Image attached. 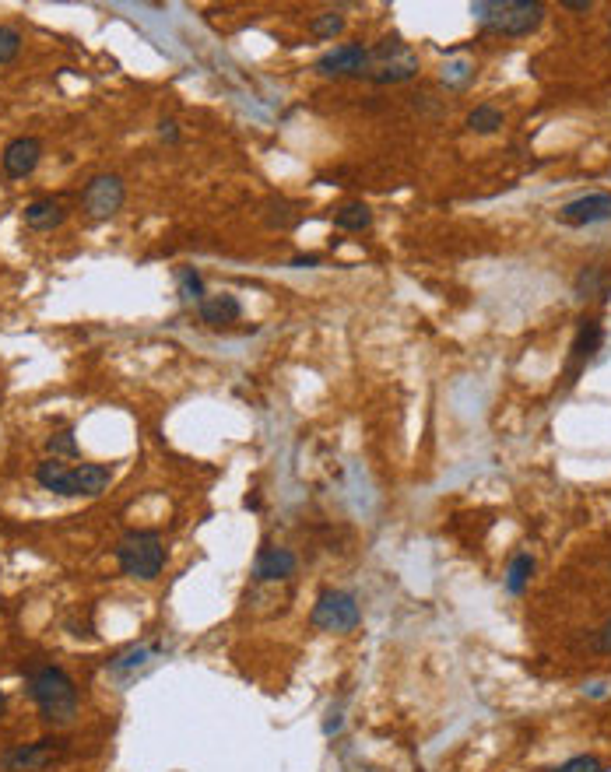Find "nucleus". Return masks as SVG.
Returning <instances> with one entry per match:
<instances>
[{
  "mask_svg": "<svg viewBox=\"0 0 611 772\" xmlns=\"http://www.w3.org/2000/svg\"><path fill=\"white\" fill-rule=\"evenodd\" d=\"M176 285H180V299L183 302H197V306L204 302V278H201V271H194V267H180V274H176Z\"/></svg>",
  "mask_w": 611,
  "mask_h": 772,
  "instance_id": "nucleus-22",
  "label": "nucleus"
},
{
  "mask_svg": "<svg viewBox=\"0 0 611 772\" xmlns=\"http://www.w3.org/2000/svg\"><path fill=\"white\" fill-rule=\"evenodd\" d=\"M604 344V327L601 320H594V316H583L580 327H576V337H573V348H569V372L583 369V365L590 362V358L601 351Z\"/></svg>",
  "mask_w": 611,
  "mask_h": 772,
  "instance_id": "nucleus-13",
  "label": "nucleus"
},
{
  "mask_svg": "<svg viewBox=\"0 0 611 772\" xmlns=\"http://www.w3.org/2000/svg\"><path fill=\"white\" fill-rule=\"evenodd\" d=\"M471 78H475V67H471L468 60H453V64L443 67V81L450 88H464Z\"/></svg>",
  "mask_w": 611,
  "mask_h": 772,
  "instance_id": "nucleus-24",
  "label": "nucleus"
},
{
  "mask_svg": "<svg viewBox=\"0 0 611 772\" xmlns=\"http://www.w3.org/2000/svg\"><path fill=\"white\" fill-rule=\"evenodd\" d=\"M310 622L320 632H352L362 622V608L348 590H324L310 611Z\"/></svg>",
  "mask_w": 611,
  "mask_h": 772,
  "instance_id": "nucleus-6",
  "label": "nucleus"
},
{
  "mask_svg": "<svg viewBox=\"0 0 611 772\" xmlns=\"http://www.w3.org/2000/svg\"><path fill=\"white\" fill-rule=\"evenodd\" d=\"M67 755V741L64 737H43V741H32L25 748H11L0 755V769L8 772H32V769H46L57 758Z\"/></svg>",
  "mask_w": 611,
  "mask_h": 772,
  "instance_id": "nucleus-8",
  "label": "nucleus"
},
{
  "mask_svg": "<svg viewBox=\"0 0 611 772\" xmlns=\"http://www.w3.org/2000/svg\"><path fill=\"white\" fill-rule=\"evenodd\" d=\"M531 576H534V558L531 555H517L510 562V572H506V590L520 597L527 590V583H531Z\"/></svg>",
  "mask_w": 611,
  "mask_h": 772,
  "instance_id": "nucleus-20",
  "label": "nucleus"
},
{
  "mask_svg": "<svg viewBox=\"0 0 611 772\" xmlns=\"http://www.w3.org/2000/svg\"><path fill=\"white\" fill-rule=\"evenodd\" d=\"M46 450L53 453V460L60 457H78V439H74V432H53L50 439H46Z\"/></svg>",
  "mask_w": 611,
  "mask_h": 772,
  "instance_id": "nucleus-23",
  "label": "nucleus"
},
{
  "mask_svg": "<svg viewBox=\"0 0 611 772\" xmlns=\"http://www.w3.org/2000/svg\"><path fill=\"white\" fill-rule=\"evenodd\" d=\"M39 158H43V141H39V137H15V141L4 148V155H0V165H4V176L25 179L36 172Z\"/></svg>",
  "mask_w": 611,
  "mask_h": 772,
  "instance_id": "nucleus-11",
  "label": "nucleus"
},
{
  "mask_svg": "<svg viewBox=\"0 0 611 772\" xmlns=\"http://www.w3.org/2000/svg\"><path fill=\"white\" fill-rule=\"evenodd\" d=\"M597 650H601V653H611V618L601 625V632H597Z\"/></svg>",
  "mask_w": 611,
  "mask_h": 772,
  "instance_id": "nucleus-28",
  "label": "nucleus"
},
{
  "mask_svg": "<svg viewBox=\"0 0 611 772\" xmlns=\"http://www.w3.org/2000/svg\"><path fill=\"white\" fill-rule=\"evenodd\" d=\"M201 320L208 323V327H229V323H236L239 316H243V306H239L236 295L222 292V295H204L201 306Z\"/></svg>",
  "mask_w": 611,
  "mask_h": 772,
  "instance_id": "nucleus-14",
  "label": "nucleus"
},
{
  "mask_svg": "<svg viewBox=\"0 0 611 772\" xmlns=\"http://www.w3.org/2000/svg\"><path fill=\"white\" fill-rule=\"evenodd\" d=\"M25 688H29V699L36 702L39 720L46 727H67L78 716V685L74 678L57 664H43L36 671H29L25 678Z\"/></svg>",
  "mask_w": 611,
  "mask_h": 772,
  "instance_id": "nucleus-1",
  "label": "nucleus"
},
{
  "mask_svg": "<svg viewBox=\"0 0 611 772\" xmlns=\"http://www.w3.org/2000/svg\"><path fill=\"white\" fill-rule=\"evenodd\" d=\"M334 225H338L341 232H366L369 225H373V211H369L362 201H352V204H345V208H338Z\"/></svg>",
  "mask_w": 611,
  "mask_h": 772,
  "instance_id": "nucleus-17",
  "label": "nucleus"
},
{
  "mask_svg": "<svg viewBox=\"0 0 611 772\" xmlns=\"http://www.w3.org/2000/svg\"><path fill=\"white\" fill-rule=\"evenodd\" d=\"M120 572L130 579H155L166 565V544L159 530H127L116 544Z\"/></svg>",
  "mask_w": 611,
  "mask_h": 772,
  "instance_id": "nucleus-4",
  "label": "nucleus"
},
{
  "mask_svg": "<svg viewBox=\"0 0 611 772\" xmlns=\"http://www.w3.org/2000/svg\"><path fill=\"white\" fill-rule=\"evenodd\" d=\"M611 218V193H583L576 201L562 204L559 208V222L566 225H597V222H608Z\"/></svg>",
  "mask_w": 611,
  "mask_h": 772,
  "instance_id": "nucleus-10",
  "label": "nucleus"
},
{
  "mask_svg": "<svg viewBox=\"0 0 611 772\" xmlns=\"http://www.w3.org/2000/svg\"><path fill=\"white\" fill-rule=\"evenodd\" d=\"M155 653H159L155 646H130V650H123L120 657L109 660V671H113V674H130V671H137V667L148 664Z\"/></svg>",
  "mask_w": 611,
  "mask_h": 772,
  "instance_id": "nucleus-18",
  "label": "nucleus"
},
{
  "mask_svg": "<svg viewBox=\"0 0 611 772\" xmlns=\"http://www.w3.org/2000/svg\"><path fill=\"white\" fill-rule=\"evenodd\" d=\"M471 15L496 36H531L545 22V4L538 0H478Z\"/></svg>",
  "mask_w": 611,
  "mask_h": 772,
  "instance_id": "nucleus-3",
  "label": "nucleus"
},
{
  "mask_svg": "<svg viewBox=\"0 0 611 772\" xmlns=\"http://www.w3.org/2000/svg\"><path fill=\"white\" fill-rule=\"evenodd\" d=\"M341 32H345V15H341V11H324V15H317L310 22V36L320 39V43L341 36Z\"/></svg>",
  "mask_w": 611,
  "mask_h": 772,
  "instance_id": "nucleus-21",
  "label": "nucleus"
},
{
  "mask_svg": "<svg viewBox=\"0 0 611 772\" xmlns=\"http://www.w3.org/2000/svg\"><path fill=\"white\" fill-rule=\"evenodd\" d=\"M159 134H162V141H169V144L180 141V127H176V120H162L159 123Z\"/></svg>",
  "mask_w": 611,
  "mask_h": 772,
  "instance_id": "nucleus-27",
  "label": "nucleus"
},
{
  "mask_svg": "<svg viewBox=\"0 0 611 772\" xmlns=\"http://www.w3.org/2000/svg\"><path fill=\"white\" fill-rule=\"evenodd\" d=\"M569 11H590V0H566Z\"/></svg>",
  "mask_w": 611,
  "mask_h": 772,
  "instance_id": "nucleus-30",
  "label": "nucleus"
},
{
  "mask_svg": "<svg viewBox=\"0 0 611 772\" xmlns=\"http://www.w3.org/2000/svg\"><path fill=\"white\" fill-rule=\"evenodd\" d=\"M506 123V116H503V109H496V106H475L471 109V116H468V127L475 130V134H496L499 127Z\"/></svg>",
  "mask_w": 611,
  "mask_h": 772,
  "instance_id": "nucleus-19",
  "label": "nucleus"
},
{
  "mask_svg": "<svg viewBox=\"0 0 611 772\" xmlns=\"http://www.w3.org/2000/svg\"><path fill=\"white\" fill-rule=\"evenodd\" d=\"M18 50H22V32L0 25V64H11L18 57Z\"/></svg>",
  "mask_w": 611,
  "mask_h": 772,
  "instance_id": "nucleus-25",
  "label": "nucleus"
},
{
  "mask_svg": "<svg viewBox=\"0 0 611 772\" xmlns=\"http://www.w3.org/2000/svg\"><path fill=\"white\" fill-rule=\"evenodd\" d=\"M317 264H320L317 253H310V257H295V260H292V267H317Z\"/></svg>",
  "mask_w": 611,
  "mask_h": 772,
  "instance_id": "nucleus-29",
  "label": "nucleus"
},
{
  "mask_svg": "<svg viewBox=\"0 0 611 772\" xmlns=\"http://www.w3.org/2000/svg\"><path fill=\"white\" fill-rule=\"evenodd\" d=\"M4 709H8V695H4V688H0V716H4Z\"/></svg>",
  "mask_w": 611,
  "mask_h": 772,
  "instance_id": "nucleus-31",
  "label": "nucleus"
},
{
  "mask_svg": "<svg viewBox=\"0 0 611 772\" xmlns=\"http://www.w3.org/2000/svg\"><path fill=\"white\" fill-rule=\"evenodd\" d=\"M418 74V53L401 39H383L376 50H369V78L376 85H401Z\"/></svg>",
  "mask_w": 611,
  "mask_h": 772,
  "instance_id": "nucleus-5",
  "label": "nucleus"
},
{
  "mask_svg": "<svg viewBox=\"0 0 611 772\" xmlns=\"http://www.w3.org/2000/svg\"><path fill=\"white\" fill-rule=\"evenodd\" d=\"M299 569V558L288 548H264L253 562V579L257 583H281V579H292Z\"/></svg>",
  "mask_w": 611,
  "mask_h": 772,
  "instance_id": "nucleus-12",
  "label": "nucleus"
},
{
  "mask_svg": "<svg viewBox=\"0 0 611 772\" xmlns=\"http://www.w3.org/2000/svg\"><path fill=\"white\" fill-rule=\"evenodd\" d=\"M611 292V274L604 267H583L580 278H576V299H594V295H608Z\"/></svg>",
  "mask_w": 611,
  "mask_h": 772,
  "instance_id": "nucleus-16",
  "label": "nucleus"
},
{
  "mask_svg": "<svg viewBox=\"0 0 611 772\" xmlns=\"http://www.w3.org/2000/svg\"><path fill=\"white\" fill-rule=\"evenodd\" d=\"M317 71L327 78H362V74H369V50L362 43L338 46L317 60Z\"/></svg>",
  "mask_w": 611,
  "mask_h": 772,
  "instance_id": "nucleus-9",
  "label": "nucleus"
},
{
  "mask_svg": "<svg viewBox=\"0 0 611 772\" xmlns=\"http://www.w3.org/2000/svg\"><path fill=\"white\" fill-rule=\"evenodd\" d=\"M22 218L32 232H53L67 222V211H64V204L60 201H50V197H46V201H32L29 208H25Z\"/></svg>",
  "mask_w": 611,
  "mask_h": 772,
  "instance_id": "nucleus-15",
  "label": "nucleus"
},
{
  "mask_svg": "<svg viewBox=\"0 0 611 772\" xmlns=\"http://www.w3.org/2000/svg\"><path fill=\"white\" fill-rule=\"evenodd\" d=\"M127 201V186H123L120 176H95L88 179L85 193H81V208L92 222H102V218H113L116 211L123 208Z\"/></svg>",
  "mask_w": 611,
  "mask_h": 772,
  "instance_id": "nucleus-7",
  "label": "nucleus"
},
{
  "mask_svg": "<svg viewBox=\"0 0 611 772\" xmlns=\"http://www.w3.org/2000/svg\"><path fill=\"white\" fill-rule=\"evenodd\" d=\"M555 772H604V769L594 755H576V758H569V762H562Z\"/></svg>",
  "mask_w": 611,
  "mask_h": 772,
  "instance_id": "nucleus-26",
  "label": "nucleus"
},
{
  "mask_svg": "<svg viewBox=\"0 0 611 772\" xmlns=\"http://www.w3.org/2000/svg\"><path fill=\"white\" fill-rule=\"evenodd\" d=\"M36 481L53 495H67V499H95L109 488L113 481V467L106 464H81V467H67L60 460H43L36 467Z\"/></svg>",
  "mask_w": 611,
  "mask_h": 772,
  "instance_id": "nucleus-2",
  "label": "nucleus"
}]
</instances>
